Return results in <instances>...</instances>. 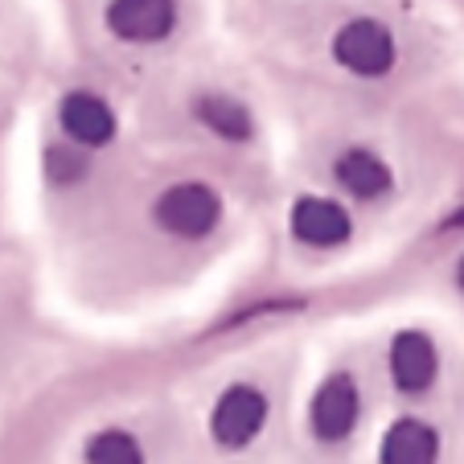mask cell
Listing matches in <instances>:
<instances>
[{
  "label": "cell",
  "mask_w": 464,
  "mask_h": 464,
  "mask_svg": "<svg viewBox=\"0 0 464 464\" xmlns=\"http://www.w3.org/2000/svg\"><path fill=\"white\" fill-rule=\"evenodd\" d=\"M222 218V202L218 193L202 181H181L173 189H165L157 198V222L160 230L177 238H202L218 227Z\"/></svg>",
  "instance_id": "1"
},
{
  "label": "cell",
  "mask_w": 464,
  "mask_h": 464,
  "mask_svg": "<svg viewBox=\"0 0 464 464\" xmlns=\"http://www.w3.org/2000/svg\"><path fill=\"white\" fill-rule=\"evenodd\" d=\"M334 58L342 62L350 74H362V79H378L394 66V37L382 21H345L334 34Z\"/></svg>",
  "instance_id": "2"
},
{
  "label": "cell",
  "mask_w": 464,
  "mask_h": 464,
  "mask_svg": "<svg viewBox=\"0 0 464 464\" xmlns=\"http://www.w3.org/2000/svg\"><path fill=\"white\" fill-rule=\"evenodd\" d=\"M107 29L120 42L136 45L165 42L177 29V0H111L107 5Z\"/></svg>",
  "instance_id": "3"
},
{
  "label": "cell",
  "mask_w": 464,
  "mask_h": 464,
  "mask_svg": "<svg viewBox=\"0 0 464 464\" xmlns=\"http://www.w3.org/2000/svg\"><path fill=\"white\" fill-rule=\"evenodd\" d=\"M263 420H267V399H263L255 386H230L227 394L214 407V440L227 448H243L259 436Z\"/></svg>",
  "instance_id": "4"
},
{
  "label": "cell",
  "mask_w": 464,
  "mask_h": 464,
  "mask_svg": "<svg viewBox=\"0 0 464 464\" xmlns=\"http://www.w3.org/2000/svg\"><path fill=\"white\" fill-rule=\"evenodd\" d=\"M436 370H440V353L431 345L428 334L420 329H407V334L394 337L391 345V378L399 391L407 394H420L436 382Z\"/></svg>",
  "instance_id": "5"
},
{
  "label": "cell",
  "mask_w": 464,
  "mask_h": 464,
  "mask_svg": "<svg viewBox=\"0 0 464 464\" xmlns=\"http://www.w3.org/2000/svg\"><path fill=\"white\" fill-rule=\"evenodd\" d=\"M313 431L321 440H345L358 423V386L350 374H334L313 394Z\"/></svg>",
  "instance_id": "6"
},
{
  "label": "cell",
  "mask_w": 464,
  "mask_h": 464,
  "mask_svg": "<svg viewBox=\"0 0 464 464\" xmlns=\"http://www.w3.org/2000/svg\"><path fill=\"white\" fill-rule=\"evenodd\" d=\"M58 115H62L66 136H71L74 144H82V149L111 144L115 115H111V107H107L99 95H91V91H71V95L62 99V111Z\"/></svg>",
  "instance_id": "7"
},
{
  "label": "cell",
  "mask_w": 464,
  "mask_h": 464,
  "mask_svg": "<svg viewBox=\"0 0 464 464\" xmlns=\"http://www.w3.org/2000/svg\"><path fill=\"white\" fill-rule=\"evenodd\" d=\"M292 235L308 246H342L350 238V214L329 198H300L292 206Z\"/></svg>",
  "instance_id": "8"
},
{
  "label": "cell",
  "mask_w": 464,
  "mask_h": 464,
  "mask_svg": "<svg viewBox=\"0 0 464 464\" xmlns=\"http://www.w3.org/2000/svg\"><path fill=\"white\" fill-rule=\"evenodd\" d=\"M334 173H337V181H342V189H350L362 202H378V198L391 189V169H386V160L366 149L342 152Z\"/></svg>",
  "instance_id": "9"
},
{
  "label": "cell",
  "mask_w": 464,
  "mask_h": 464,
  "mask_svg": "<svg viewBox=\"0 0 464 464\" xmlns=\"http://www.w3.org/2000/svg\"><path fill=\"white\" fill-rule=\"evenodd\" d=\"M440 436L423 420H399L382 436V464H436Z\"/></svg>",
  "instance_id": "10"
},
{
  "label": "cell",
  "mask_w": 464,
  "mask_h": 464,
  "mask_svg": "<svg viewBox=\"0 0 464 464\" xmlns=\"http://www.w3.org/2000/svg\"><path fill=\"white\" fill-rule=\"evenodd\" d=\"M193 115H198L214 136H222V140H251V131H255L251 111H246L235 95H222V91H206V95H198Z\"/></svg>",
  "instance_id": "11"
},
{
  "label": "cell",
  "mask_w": 464,
  "mask_h": 464,
  "mask_svg": "<svg viewBox=\"0 0 464 464\" xmlns=\"http://www.w3.org/2000/svg\"><path fill=\"white\" fill-rule=\"evenodd\" d=\"M87 464H144V452L128 431H103L91 440Z\"/></svg>",
  "instance_id": "12"
},
{
  "label": "cell",
  "mask_w": 464,
  "mask_h": 464,
  "mask_svg": "<svg viewBox=\"0 0 464 464\" xmlns=\"http://www.w3.org/2000/svg\"><path fill=\"white\" fill-rule=\"evenodd\" d=\"M45 165H50V177H53V181H79V177H82V169H87V160H82L79 152L50 149V157H45Z\"/></svg>",
  "instance_id": "13"
},
{
  "label": "cell",
  "mask_w": 464,
  "mask_h": 464,
  "mask_svg": "<svg viewBox=\"0 0 464 464\" xmlns=\"http://www.w3.org/2000/svg\"><path fill=\"white\" fill-rule=\"evenodd\" d=\"M456 284H460V288H464V259L456 263Z\"/></svg>",
  "instance_id": "14"
}]
</instances>
